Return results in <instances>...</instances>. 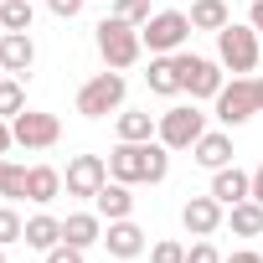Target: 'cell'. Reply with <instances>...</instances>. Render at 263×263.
I'll return each instance as SVG.
<instances>
[{"label":"cell","mask_w":263,"mask_h":263,"mask_svg":"<svg viewBox=\"0 0 263 263\" xmlns=\"http://www.w3.org/2000/svg\"><path fill=\"white\" fill-rule=\"evenodd\" d=\"M47 6H52V16H62V21H72V16L83 11V0H47Z\"/></svg>","instance_id":"1f68e13d"},{"label":"cell","mask_w":263,"mask_h":263,"mask_svg":"<svg viewBox=\"0 0 263 263\" xmlns=\"http://www.w3.org/2000/svg\"><path fill=\"white\" fill-rule=\"evenodd\" d=\"M212 196H217L222 206H237V201H248V196H253V176H248V171H237V165H222V171L212 176Z\"/></svg>","instance_id":"4fadbf2b"},{"label":"cell","mask_w":263,"mask_h":263,"mask_svg":"<svg viewBox=\"0 0 263 263\" xmlns=\"http://www.w3.org/2000/svg\"><path fill=\"white\" fill-rule=\"evenodd\" d=\"M57 191H62V176H57L52 165H31V176H26V201L47 206V201H57Z\"/></svg>","instance_id":"ac0fdd59"},{"label":"cell","mask_w":263,"mask_h":263,"mask_svg":"<svg viewBox=\"0 0 263 263\" xmlns=\"http://www.w3.org/2000/svg\"><path fill=\"white\" fill-rule=\"evenodd\" d=\"M26 108V88H21V78H0V119H16Z\"/></svg>","instance_id":"d4e9b609"},{"label":"cell","mask_w":263,"mask_h":263,"mask_svg":"<svg viewBox=\"0 0 263 263\" xmlns=\"http://www.w3.org/2000/svg\"><path fill=\"white\" fill-rule=\"evenodd\" d=\"M191 31H196V26H191V16H181V11H160V16H150V21L140 26V36H145L150 52H176Z\"/></svg>","instance_id":"8992f818"},{"label":"cell","mask_w":263,"mask_h":263,"mask_svg":"<svg viewBox=\"0 0 263 263\" xmlns=\"http://www.w3.org/2000/svg\"><path fill=\"white\" fill-rule=\"evenodd\" d=\"M186 263H222V253H217V248H212V242L201 237V242H196V248L186 253Z\"/></svg>","instance_id":"4dcf8cb0"},{"label":"cell","mask_w":263,"mask_h":263,"mask_svg":"<svg viewBox=\"0 0 263 263\" xmlns=\"http://www.w3.org/2000/svg\"><path fill=\"white\" fill-rule=\"evenodd\" d=\"M16 237H26V222L11 206H0V242H16Z\"/></svg>","instance_id":"4316f807"},{"label":"cell","mask_w":263,"mask_h":263,"mask_svg":"<svg viewBox=\"0 0 263 263\" xmlns=\"http://www.w3.org/2000/svg\"><path fill=\"white\" fill-rule=\"evenodd\" d=\"M11 129H16V145H26V150H52V145L62 140L57 114H36V108H21Z\"/></svg>","instance_id":"ba28073f"},{"label":"cell","mask_w":263,"mask_h":263,"mask_svg":"<svg viewBox=\"0 0 263 263\" xmlns=\"http://www.w3.org/2000/svg\"><path fill=\"white\" fill-rule=\"evenodd\" d=\"M191 150H196V165H206V171H222L232 160V140L227 135H201Z\"/></svg>","instance_id":"d6986e66"},{"label":"cell","mask_w":263,"mask_h":263,"mask_svg":"<svg viewBox=\"0 0 263 263\" xmlns=\"http://www.w3.org/2000/svg\"><path fill=\"white\" fill-rule=\"evenodd\" d=\"M145 83H150V93H160V98H171V93H181V67H176V57H155L150 62V72H145Z\"/></svg>","instance_id":"e0dca14e"},{"label":"cell","mask_w":263,"mask_h":263,"mask_svg":"<svg viewBox=\"0 0 263 263\" xmlns=\"http://www.w3.org/2000/svg\"><path fill=\"white\" fill-rule=\"evenodd\" d=\"M0 26L6 31H31V0H0Z\"/></svg>","instance_id":"cb8c5ba5"},{"label":"cell","mask_w":263,"mask_h":263,"mask_svg":"<svg viewBox=\"0 0 263 263\" xmlns=\"http://www.w3.org/2000/svg\"><path fill=\"white\" fill-rule=\"evenodd\" d=\"M253 31H263V0H253Z\"/></svg>","instance_id":"d590c367"},{"label":"cell","mask_w":263,"mask_h":263,"mask_svg":"<svg viewBox=\"0 0 263 263\" xmlns=\"http://www.w3.org/2000/svg\"><path fill=\"white\" fill-rule=\"evenodd\" d=\"M258 114H263V78H258Z\"/></svg>","instance_id":"74e56055"},{"label":"cell","mask_w":263,"mask_h":263,"mask_svg":"<svg viewBox=\"0 0 263 263\" xmlns=\"http://www.w3.org/2000/svg\"><path fill=\"white\" fill-rule=\"evenodd\" d=\"M26 242H31V248H42V253H52V248L62 242V222H57V217H47V212H42V217H31V222H26Z\"/></svg>","instance_id":"7402d4cb"},{"label":"cell","mask_w":263,"mask_h":263,"mask_svg":"<svg viewBox=\"0 0 263 263\" xmlns=\"http://www.w3.org/2000/svg\"><path fill=\"white\" fill-rule=\"evenodd\" d=\"M227 222H232V232H237V237H263V201H253V196H248V201H237Z\"/></svg>","instance_id":"ffe728a7"},{"label":"cell","mask_w":263,"mask_h":263,"mask_svg":"<svg viewBox=\"0 0 263 263\" xmlns=\"http://www.w3.org/2000/svg\"><path fill=\"white\" fill-rule=\"evenodd\" d=\"M103 242H108V253L114 258H140L145 253V232L129 222V217H119V222H108V232H103Z\"/></svg>","instance_id":"5bb4252c"},{"label":"cell","mask_w":263,"mask_h":263,"mask_svg":"<svg viewBox=\"0 0 263 263\" xmlns=\"http://www.w3.org/2000/svg\"><path fill=\"white\" fill-rule=\"evenodd\" d=\"M253 201H263V165L253 171Z\"/></svg>","instance_id":"e575fe53"},{"label":"cell","mask_w":263,"mask_h":263,"mask_svg":"<svg viewBox=\"0 0 263 263\" xmlns=\"http://www.w3.org/2000/svg\"><path fill=\"white\" fill-rule=\"evenodd\" d=\"M181 227H186L191 237H212V232L222 227V201H217V196H191V201L181 206Z\"/></svg>","instance_id":"8fae6325"},{"label":"cell","mask_w":263,"mask_h":263,"mask_svg":"<svg viewBox=\"0 0 263 263\" xmlns=\"http://www.w3.org/2000/svg\"><path fill=\"white\" fill-rule=\"evenodd\" d=\"M253 114H258V83H248V78L222 83V93H217V119H222V124H248Z\"/></svg>","instance_id":"52a82bcc"},{"label":"cell","mask_w":263,"mask_h":263,"mask_svg":"<svg viewBox=\"0 0 263 263\" xmlns=\"http://www.w3.org/2000/svg\"><path fill=\"white\" fill-rule=\"evenodd\" d=\"M0 72H6V67H0Z\"/></svg>","instance_id":"ab89813d"},{"label":"cell","mask_w":263,"mask_h":263,"mask_svg":"<svg viewBox=\"0 0 263 263\" xmlns=\"http://www.w3.org/2000/svg\"><path fill=\"white\" fill-rule=\"evenodd\" d=\"M114 16L129 26H145L150 21V0H114Z\"/></svg>","instance_id":"484cf974"},{"label":"cell","mask_w":263,"mask_h":263,"mask_svg":"<svg viewBox=\"0 0 263 263\" xmlns=\"http://www.w3.org/2000/svg\"><path fill=\"white\" fill-rule=\"evenodd\" d=\"M227 21H232L227 0H196V6H191V26L196 31H222Z\"/></svg>","instance_id":"44dd1931"},{"label":"cell","mask_w":263,"mask_h":263,"mask_svg":"<svg viewBox=\"0 0 263 263\" xmlns=\"http://www.w3.org/2000/svg\"><path fill=\"white\" fill-rule=\"evenodd\" d=\"M47 263H83V248H72V242H57V248L47 253Z\"/></svg>","instance_id":"f546056e"},{"label":"cell","mask_w":263,"mask_h":263,"mask_svg":"<svg viewBox=\"0 0 263 263\" xmlns=\"http://www.w3.org/2000/svg\"><path fill=\"white\" fill-rule=\"evenodd\" d=\"M93 206H98V217L119 222V217L135 212V196H129V186H124V181H103V186H98V196H93Z\"/></svg>","instance_id":"9a60e30c"},{"label":"cell","mask_w":263,"mask_h":263,"mask_svg":"<svg viewBox=\"0 0 263 263\" xmlns=\"http://www.w3.org/2000/svg\"><path fill=\"white\" fill-rule=\"evenodd\" d=\"M62 242H72V248H93V242H103L98 217H93V212H72V217L62 222Z\"/></svg>","instance_id":"2e32d148"},{"label":"cell","mask_w":263,"mask_h":263,"mask_svg":"<svg viewBox=\"0 0 263 263\" xmlns=\"http://www.w3.org/2000/svg\"><path fill=\"white\" fill-rule=\"evenodd\" d=\"M217 57H222V67H232V72H253V67H258V31L227 21V26L217 31Z\"/></svg>","instance_id":"3957f363"},{"label":"cell","mask_w":263,"mask_h":263,"mask_svg":"<svg viewBox=\"0 0 263 263\" xmlns=\"http://www.w3.org/2000/svg\"><path fill=\"white\" fill-rule=\"evenodd\" d=\"M26 176H31L26 165H11V176H6V191H0V196H6V201H21V196H26Z\"/></svg>","instance_id":"83f0119b"},{"label":"cell","mask_w":263,"mask_h":263,"mask_svg":"<svg viewBox=\"0 0 263 263\" xmlns=\"http://www.w3.org/2000/svg\"><path fill=\"white\" fill-rule=\"evenodd\" d=\"M155 129H160V124H155L150 114H140V108H124V114H119V140H150Z\"/></svg>","instance_id":"603a6c76"},{"label":"cell","mask_w":263,"mask_h":263,"mask_svg":"<svg viewBox=\"0 0 263 263\" xmlns=\"http://www.w3.org/2000/svg\"><path fill=\"white\" fill-rule=\"evenodd\" d=\"M201 135H206V114H196L191 103L160 114V145H165V150H191Z\"/></svg>","instance_id":"5b68a950"},{"label":"cell","mask_w":263,"mask_h":263,"mask_svg":"<svg viewBox=\"0 0 263 263\" xmlns=\"http://www.w3.org/2000/svg\"><path fill=\"white\" fill-rule=\"evenodd\" d=\"M62 181H67V196H98V186L108 181V160H98V155H72Z\"/></svg>","instance_id":"30bf717a"},{"label":"cell","mask_w":263,"mask_h":263,"mask_svg":"<svg viewBox=\"0 0 263 263\" xmlns=\"http://www.w3.org/2000/svg\"><path fill=\"white\" fill-rule=\"evenodd\" d=\"M6 176H11V160H6V155H0V191H6Z\"/></svg>","instance_id":"8d00e7d4"},{"label":"cell","mask_w":263,"mask_h":263,"mask_svg":"<svg viewBox=\"0 0 263 263\" xmlns=\"http://www.w3.org/2000/svg\"><path fill=\"white\" fill-rule=\"evenodd\" d=\"M140 47H145V36L129 26V21H119V16L98 21V52H103V62H108L114 72L135 67V62H140Z\"/></svg>","instance_id":"7a4b0ae2"},{"label":"cell","mask_w":263,"mask_h":263,"mask_svg":"<svg viewBox=\"0 0 263 263\" xmlns=\"http://www.w3.org/2000/svg\"><path fill=\"white\" fill-rule=\"evenodd\" d=\"M108 176L124 181V186H135V181H165L171 176V155L165 145H150V140H119L114 155H108Z\"/></svg>","instance_id":"6da1fadb"},{"label":"cell","mask_w":263,"mask_h":263,"mask_svg":"<svg viewBox=\"0 0 263 263\" xmlns=\"http://www.w3.org/2000/svg\"><path fill=\"white\" fill-rule=\"evenodd\" d=\"M31 62H36V47H31L26 31H6V36H0V67H6L11 78H26Z\"/></svg>","instance_id":"7c38bea8"},{"label":"cell","mask_w":263,"mask_h":263,"mask_svg":"<svg viewBox=\"0 0 263 263\" xmlns=\"http://www.w3.org/2000/svg\"><path fill=\"white\" fill-rule=\"evenodd\" d=\"M11 145H16V129H11V124H6V119H0V155H6V150H11Z\"/></svg>","instance_id":"d6a6232c"},{"label":"cell","mask_w":263,"mask_h":263,"mask_svg":"<svg viewBox=\"0 0 263 263\" xmlns=\"http://www.w3.org/2000/svg\"><path fill=\"white\" fill-rule=\"evenodd\" d=\"M150 263H186V248H181V242H155Z\"/></svg>","instance_id":"f1b7e54d"},{"label":"cell","mask_w":263,"mask_h":263,"mask_svg":"<svg viewBox=\"0 0 263 263\" xmlns=\"http://www.w3.org/2000/svg\"><path fill=\"white\" fill-rule=\"evenodd\" d=\"M0 36H6V26H0Z\"/></svg>","instance_id":"f35d334b"},{"label":"cell","mask_w":263,"mask_h":263,"mask_svg":"<svg viewBox=\"0 0 263 263\" xmlns=\"http://www.w3.org/2000/svg\"><path fill=\"white\" fill-rule=\"evenodd\" d=\"M222 263H263V258H258L253 248H242V253H232V258H222Z\"/></svg>","instance_id":"836d02e7"},{"label":"cell","mask_w":263,"mask_h":263,"mask_svg":"<svg viewBox=\"0 0 263 263\" xmlns=\"http://www.w3.org/2000/svg\"><path fill=\"white\" fill-rule=\"evenodd\" d=\"M124 103V78L108 67V72H98V78H88L83 88H78V114L83 119H103L108 108H119Z\"/></svg>","instance_id":"277c9868"},{"label":"cell","mask_w":263,"mask_h":263,"mask_svg":"<svg viewBox=\"0 0 263 263\" xmlns=\"http://www.w3.org/2000/svg\"><path fill=\"white\" fill-rule=\"evenodd\" d=\"M176 67H181V88H186L191 98H217V93H222V67H217V62L181 52V57H176Z\"/></svg>","instance_id":"9c48e42d"}]
</instances>
